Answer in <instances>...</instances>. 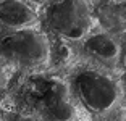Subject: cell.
Returning a JSON list of instances; mask_svg holds the SVG:
<instances>
[{
    "label": "cell",
    "instance_id": "6da1fadb",
    "mask_svg": "<svg viewBox=\"0 0 126 121\" xmlns=\"http://www.w3.org/2000/svg\"><path fill=\"white\" fill-rule=\"evenodd\" d=\"M50 42L39 31L18 29L0 34V60L24 68L42 66L50 58Z\"/></svg>",
    "mask_w": 126,
    "mask_h": 121
},
{
    "label": "cell",
    "instance_id": "7a4b0ae2",
    "mask_svg": "<svg viewBox=\"0 0 126 121\" xmlns=\"http://www.w3.org/2000/svg\"><path fill=\"white\" fill-rule=\"evenodd\" d=\"M45 24L57 36L81 40L92 28V11L87 2H53L45 8Z\"/></svg>",
    "mask_w": 126,
    "mask_h": 121
},
{
    "label": "cell",
    "instance_id": "3957f363",
    "mask_svg": "<svg viewBox=\"0 0 126 121\" xmlns=\"http://www.w3.org/2000/svg\"><path fill=\"white\" fill-rule=\"evenodd\" d=\"M73 91L79 102L94 113H105L118 100V86L99 71H81L73 77Z\"/></svg>",
    "mask_w": 126,
    "mask_h": 121
},
{
    "label": "cell",
    "instance_id": "277c9868",
    "mask_svg": "<svg viewBox=\"0 0 126 121\" xmlns=\"http://www.w3.org/2000/svg\"><path fill=\"white\" fill-rule=\"evenodd\" d=\"M37 105L52 121H70L74 108L68 99L66 89L58 81H39Z\"/></svg>",
    "mask_w": 126,
    "mask_h": 121
},
{
    "label": "cell",
    "instance_id": "5b68a950",
    "mask_svg": "<svg viewBox=\"0 0 126 121\" xmlns=\"http://www.w3.org/2000/svg\"><path fill=\"white\" fill-rule=\"evenodd\" d=\"M37 15L26 2H0V26L10 31L31 29L36 23Z\"/></svg>",
    "mask_w": 126,
    "mask_h": 121
},
{
    "label": "cell",
    "instance_id": "8992f818",
    "mask_svg": "<svg viewBox=\"0 0 126 121\" xmlns=\"http://www.w3.org/2000/svg\"><path fill=\"white\" fill-rule=\"evenodd\" d=\"M84 50L102 61H115L120 53L118 42L108 34H94L87 37L84 42Z\"/></svg>",
    "mask_w": 126,
    "mask_h": 121
},
{
    "label": "cell",
    "instance_id": "52a82bcc",
    "mask_svg": "<svg viewBox=\"0 0 126 121\" xmlns=\"http://www.w3.org/2000/svg\"><path fill=\"white\" fill-rule=\"evenodd\" d=\"M11 121H39V120H37V118H34V116H24V115H19V116L13 118Z\"/></svg>",
    "mask_w": 126,
    "mask_h": 121
},
{
    "label": "cell",
    "instance_id": "ba28073f",
    "mask_svg": "<svg viewBox=\"0 0 126 121\" xmlns=\"http://www.w3.org/2000/svg\"><path fill=\"white\" fill-rule=\"evenodd\" d=\"M3 79V70H2V65H0V81Z\"/></svg>",
    "mask_w": 126,
    "mask_h": 121
}]
</instances>
